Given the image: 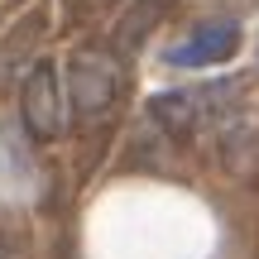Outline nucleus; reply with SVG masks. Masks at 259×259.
<instances>
[{
    "label": "nucleus",
    "mask_w": 259,
    "mask_h": 259,
    "mask_svg": "<svg viewBox=\"0 0 259 259\" xmlns=\"http://www.w3.org/2000/svg\"><path fill=\"white\" fill-rule=\"evenodd\" d=\"M235 48H240V24L231 15H216V19H197L163 53V63L168 67H216L226 58H235Z\"/></svg>",
    "instance_id": "4"
},
{
    "label": "nucleus",
    "mask_w": 259,
    "mask_h": 259,
    "mask_svg": "<svg viewBox=\"0 0 259 259\" xmlns=\"http://www.w3.org/2000/svg\"><path fill=\"white\" fill-rule=\"evenodd\" d=\"M120 101V58L115 48H101V44H87L72 53L67 63V106L82 125H96L115 111Z\"/></svg>",
    "instance_id": "1"
},
{
    "label": "nucleus",
    "mask_w": 259,
    "mask_h": 259,
    "mask_svg": "<svg viewBox=\"0 0 259 259\" xmlns=\"http://www.w3.org/2000/svg\"><path fill=\"white\" fill-rule=\"evenodd\" d=\"M0 259H10V250H5V245H0Z\"/></svg>",
    "instance_id": "7"
},
{
    "label": "nucleus",
    "mask_w": 259,
    "mask_h": 259,
    "mask_svg": "<svg viewBox=\"0 0 259 259\" xmlns=\"http://www.w3.org/2000/svg\"><path fill=\"white\" fill-rule=\"evenodd\" d=\"M163 15V0H144L139 10H130V15L120 19V34H115V48H135L139 38L149 34V24Z\"/></svg>",
    "instance_id": "6"
},
{
    "label": "nucleus",
    "mask_w": 259,
    "mask_h": 259,
    "mask_svg": "<svg viewBox=\"0 0 259 259\" xmlns=\"http://www.w3.org/2000/svg\"><path fill=\"white\" fill-rule=\"evenodd\" d=\"M235 96H240L235 82H206V87H183V92H158L149 101V111L173 139H192L211 120H221L235 106Z\"/></svg>",
    "instance_id": "2"
},
{
    "label": "nucleus",
    "mask_w": 259,
    "mask_h": 259,
    "mask_svg": "<svg viewBox=\"0 0 259 259\" xmlns=\"http://www.w3.org/2000/svg\"><path fill=\"white\" fill-rule=\"evenodd\" d=\"M34 38H38V19H24V24H15V34H10V44L0 48V87H5L10 77L19 72L15 63H19V58L29 53V44H34Z\"/></svg>",
    "instance_id": "5"
},
{
    "label": "nucleus",
    "mask_w": 259,
    "mask_h": 259,
    "mask_svg": "<svg viewBox=\"0 0 259 259\" xmlns=\"http://www.w3.org/2000/svg\"><path fill=\"white\" fill-rule=\"evenodd\" d=\"M19 120H24L29 139L38 144H53L67 125V96H63V77H58V63L38 58L29 67V77L19 82Z\"/></svg>",
    "instance_id": "3"
}]
</instances>
